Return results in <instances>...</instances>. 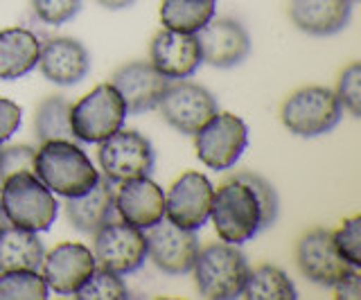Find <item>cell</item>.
Masks as SVG:
<instances>
[{"label": "cell", "mask_w": 361, "mask_h": 300, "mask_svg": "<svg viewBox=\"0 0 361 300\" xmlns=\"http://www.w3.org/2000/svg\"><path fill=\"white\" fill-rule=\"evenodd\" d=\"M201 48V61L214 68H233L240 65L251 52V37L240 20L233 18H210L197 32Z\"/></svg>", "instance_id": "9a60e30c"}, {"label": "cell", "mask_w": 361, "mask_h": 300, "mask_svg": "<svg viewBox=\"0 0 361 300\" xmlns=\"http://www.w3.org/2000/svg\"><path fill=\"white\" fill-rule=\"evenodd\" d=\"M37 65L48 82L56 86H75L90 73V54L82 41L56 37L41 46Z\"/></svg>", "instance_id": "ac0fdd59"}, {"label": "cell", "mask_w": 361, "mask_h": 300, "mask_svg": "<svg viewBox=\"0 0 361 300\" xmlns=\"http://www.w3.org/2000/svg\"><path fill=\"white\" fill-rule=\"evenodd\" d=\"M79 9H82V0H32V12L41 23L45 25H63L73 20Z\"/></svg>", "instance_id": "1f68e13d"}, {"label": "cell", "mask_w": 361, "mask_h": 300, "mask_svg": "<svg viewBox=\"0 0 361 300\" xmlns=\"http://www.w3.org/2000/svg\"><path fill=\"white\" fill-rule=\"evenodd\" d=\"M248 144V127L233 113H214L195 133V149L199 161L214 172L231 170L242 158Z\"/></svg>", "instance_id": "ba28073f"}, {"label": "cell", "mask_w": 361, "mask_h": 300, "mask_svg": "<svg viewBox=\"0 0 361 300\" xmlns=\"http://www.w3.org/2000/svg\"><path fill=\"white\" fill-rule=\"evenodd\" d=\"M343 115L334 91L325 86H307L291 93L280 111V120L293 136L316 138L330 133Z\"/></svg>", "instance_id": "8992f818"}, {"label": "cell", "mask_w": 361, "mask_h": 300, "mask_svg": "<svg viewBox=\"0 0 361 300\" xmlns=\"http://www.w3.org/2000/svg\"><path fill=\"white\" fill-rule=\"evenodd\" d=\"M350 14L353 0H291L289 18L305 35L312 37H332L341 32Z\"/></svg>", "instance_id": "44dd1931"}, {"label": "cell", "mask_w": 361, "mask_h": 300, "mask_svg": "<svg viewBox=\"0 0 361 300\" xmlns=\"http://www.w3.org/2000/svg\"><path fill=\"white\" fill-rule=\"evenodd\" d=\"M66 217L71 221V226L84 235H95V232L106 226L109 221L116 219V190L113 183L106 179H102L90 187L88 192L66 199Z\"/></svg>", "instance_id": "ffe728a7"}, {"label": "cell", "mask_w": 361, "mask_h": 300, "mask_svg": "<svg viewBox=\"0 0 361 300\" xmlns=\"http://www.w3.org/2000/svg\"><path fill=\"white\" fill-rule=\"evenodd\" d=\"M127 106L113 84H99L71 108V127L75 140L99 144L124 127Z\"/></svg>", "instance_id": "5b68a950"}, {"label": "cell", "mask_w": 361, "mask_h": 300, "mask_svg": "<svg viewBox=\"0 0 361 300\" xmlns=\"http://www.w3.org/2000/svg\"><path fill=\"white\" fill-rule=\"evenodd\" d=\"M221 242L240 244L253 239L262 230V215L253 192L242 181L231 179L217 187L212 194L210 217Z\"/></svg>", "instance_id": "277c9868"}, {"label": "cell", "mask_w": 361, "mask_h": 300, "mask_svg": "<svg viewBox=\"0 0 361 300\" xmlns=\"http://www.w3.org/2000/svg\"><path fill=\"white\" fill-rule=\"evenodd\" d=\"M296 262L300 273L319 287H332L338 277L345 275L350 269H355L336 251L332 230L325 228H314L307 235L300 237L296 246Z\"/></svg>", "instance_id": "5bb4252c"}, {"label": "cell", "mask_w": 361, "mask_h": 300, "mask_svg": "<svg viewBox=\"0 0 361 300\" xmlns=\"http://www.w3.org/2000/svg\"><path fill=\"white\" fill-rule=\"evenodd\" d=\"M34 158H37V149L30 144H11V147L0 144V183L11 174L34 172Z\"/></svg>", "instance_id": "d6a6232c"}, {"label": "cell", "mask_w": 361, "mask_h": 300, "mask_svg": "<svg viewBox=\"0 0 361 300\" xmlns=\"http://www.w3.org/2000/svg\"><path fill=\"white\" fill-rule=\"evenodd\" d=\"M147 260L165 275H185L192 271L199 255L197 230H185L174 226L165 217L145 230Z\"/></svg>", "instance_id": "8fae6325"}, {"label": "cell", "mask_w": 361, "mask_h": 300, "mask_svg": "<svg viewBox=\"0 0 361 300\" xmlns=\"http://www.w3.org/2000/svg\"><path fill=\"white\" fill-rule=\"evenodd\" d=\"M41 41L25 27L0 30V80L11 82L25 77L39 63Z\"/></svg>", "instance_id": "7402d4cb"}, {"label": "cell", "mask_w": 361, "mask_h": 300, "mask_svg": "<svg viewBox=\"0 0 361 300\" xmlns=\"http://www.w3.org/2000/svg\"><path fill=\"white\" fill-rule=\"evenodd\" d=\"M135 3V0H97L99 7L104 9H113V12H118V9H127Z\"/></svg>", "instance_id": "d590c367"}, {"label": "cell", "mask_w": 361, "mask_h": 300, "mask_svg": "<svg viewBox=\"0 0 361 300\" xmlns=\"http://www.w3.org/2000/svg\"><path fill=\"white\" fill-rule=\"evenodd\" d=\"M95 266V255L88 246L77 242H63L43 255L41 275L50 292L59 296H75Z\"/></svg>", "instance_id": "4fadbf2b"}, {"label": "cell", "mask_w": 361, "mask_h": 300, "mask_svg": "<svg viewBox=\"0 0 361 300\" xmlns=\"http://www.w3.org/2000/svg\"><path fill=\"white\" fill-rule=\"evenodd\" d=\"M248 271L251 269H248L244 253L228 242L208 244L206 249H199L195 266H192L199 294L210 300L240 298Z\"/></svg>", "instance_id": "3957f363"}, {"label": "cell", "mask_w": 361, "mask_h": 300, "mask_svg": "<svg viewBox=\"0 0 361 300\" xmlns=\"http://www.w3.org/2000/svg\"><path fill=\"white\" fill-rule=\"evenodd\" d=\"M214 187L201 172H185L165 194V217L174 226L199 230L210 217Z\"/></svg>", "instance_id": "7c38bea8"}, {"label": "cell", "mask_w": 361, "mask_h": 300, "mask_svg": "<svg viewBox=\"0 0 361 300\" xmlns=\"http://www.w3.org/2000/svg\"><path fill=\"white\" fill-rule=\"evenodd\" d=\"M149 57L154 68L167 80H188L203 63L197 35H183L174 30H161L152 39Z\"/></svg>", "instance_id": "e0dca14e"}, {"label": "cell", "mask_w": 361, "mask_h": 300, "mask_svg": "<svg viewBox=\"0 0 361 300\" xmlns=\"http://www.w3.org/2000/svg\"><path fill=\"white\" fill-rule=\"evenodd\" d=\"M43 242L37 232L5 226L0 230V271H14V269H32L41 271L43 262Z\"/></svg>", "instance_id": "603a6c76"}, {"label": "cell", "mask_w": 361, "mask_h": 300, "mask_svg": "<svg viewBox=\"0 0 361 300\" xmlns=\"http://www.w3.org/2000/svg\"><path fill=\"white\" fill-rule=\"evenodd\" d=\"M240 298L246 300H293L298 298L296 287L278 266H257L255 271H248L246 282L240 292Z\"/></svg>", "instance_id": "484cf974"}, {"label": "cell", "mask_w": 361, "mask_h": 300, "mask_svg": "<svg viewBox=\"0 0 361 300\" xmlns=\"http://www.w3.org/2000/svg\"><path fill=\"white\" fill-rule=\"evenodd\" d=\"M23 111L16 102L7 97H0V144H5L20 127Z\"/></svg>", "instance_id": "836d02e7"}, {"label": "cell", "mask_w": 361, "mask_h": 300, "mask_svg": "<svg viewBox=\"0 0 361 300\" xmlns=\"http://www.w3.org/2000/svg\"><path fill=\"white\" fill-rule=\"evenodd\" d=\"M334 95L338 99V104L350 111V115L353 118L361 115V63L359 61H353L341 73Z\"/></svg>", "instance_id": "f546056e"}, {"label": "cell", "mask_w": 361, "mask_h": 300, "mask_svg": "<svg viewBox=\"0 0 361 300\" xmlns=\"http://www.w3.org/2000/svg\"><path fill=\"white\" fill-rule=\"evenodd\" d=\"M79 300H124L129 298L127 282L122 280L120 273H113L109 269L95 266L93 273L86 277V282L75 292Z\"/></svg>", "instance_id": "83f0119b"}, {"label": "cell", "mask_w": 361, "mask_h": 300, "mask_svg": "<svg viewBox=\"0 0 361 300\" xmlns=\"http://www.w3.org/2000/svg\"><path fill=\"white\" fill-rule=\"evenodd\" d=\"M0 208L7 221L16 228L45 232L59 215L54 192L43 185L34 172H18L0 183Z\"/></svg>", "instance_id": "7a4b0ae2"}, {"label": "cell", "mask_w": 361, "mask_h": 300, "mask_svg": "<svg viewBox=\"0 0 361 300\" xmlns=\"http://www.w3.org/2000/svg\"><path fill=\"white\" fill-rule=\"evenodd\" d=\"M116 213L127 224L147 230L165 217V192L149 176L120 183L116 192Z\"/></svg>", "instance_id": "d6986e66"}, {"label": "cell", "mask_w": 361, "mask_h": 300, "mask_svg": "<svg viewBox=\"0 0 361 300\" xmlns=\"http://www.w3.org/2000/svg\"><path fill=\"white\" fill-rule=\"evenodd\" d=\"M97 161L111 183H124L154 172L156 154L149 138L133 129H120L99 142Z\"/></svg>", "instance_id": "52a82bcc"}, {"label": "cell", "mask_w": 361, "mask_h": 300, "mask_svg": "<svg viewBox=\"0 0 361 300\" xmlns=\"http://www.w3.org/2000/svg\"><path fill=\"white\" fill-rule=\"evenodd\" d=\"M93 255L102 269L127 275L138 271L147 260L145 230L135 228L127 221H109L95 232Z\"/></svg>", "instance_id": "30bf717a"}, {"label": "cell", "mask_w": 361, "mask_h": 300, "mask_svg": "<svg viewBox=\"0 0 361 300\" xmlns=\"http://www.w3.org/2000/svg\"><path fill=\"white\" fill-rule=\"evenodd\" d=\"M158 108H161V115L169 127H174L183 136H195L217 113L219 104L217 97L201 84L176 80L167 84Z\"/></svg>", "instance_id": "9c48e42d"}, {"label": "cell", "mask_w": 361, "mask_h": 300, "mask_svg": "<svg viewBox=\"0 0 361 300\" xmlns=\"http://www.w3.org/2000/svg\"><path fill=\"white\" fill-rule=\"evenodd\" d=\"M217 9V0H163L161 23L165 30L197 35Z\"/></svg>", "instance_id": "d4e9b609"}, {"label": "cell", "mask_w": 361, "mask_h": 300, "mask_svg": "<svg viewBox=\"0 0 361 300\" xmlns=\"http://www.w3.org/2000/svg\"><path fill=\"white\" fill-rule=\"evenodd\" d=\"M5 226H9V221H7V217H5V213H3V208H0V230H3Z\"/></svg>", "instance_id": "8d00e7d4"}, {"label": "cell", "mask_w": 361, "mask_h": 300, "mask_svg": "<svg viewBox=\"0 0 361 300\" xmlns=\"http://www.w3.org/2000/svg\"><path fill=\"white\" fill-rule=\"evenodd\" d=\"M334 298L338 300H359L361 298V275L359 269H350L345 275H341L332 285Z\"/></svg>", "instance_id": "e575fe53"}, {"label": "cell", "mask_w": 361, "mask_h": 300, "mask_svg": "<svg viewBox=\"0 0 361 300\" xmlns=\"http://www.w3.org/2000/svg\"><path fill=\"white\" fill-rule=\"evenodd\" d=\"M34 174L50 192L73 199L88 192L99 181V172L75 140L43 142L34 158Z\"/></svg>", "instance_id": "6da1fadb"}, {"label": "cell", "mask_w": 361, "mask_h": 300, "mask_svg": "<svg viewBox=\"0 0 361 300\" xmlns=\"http://www.w3.org/2000/svg\"><path fill=\"white\" fill-rule=\"evenodd\" d=\"M336 251L343 255L348 264L361 269V217L345 219L343 226L332 232Z\"/></svg>", "instance_id": "4dcf8cb0"}, {"label": "cell", "mask_w": 361, "mask_h": 300, "mask_svg": "<svg viewBox=\"0 0 361 300\" xmlns=\"http://www.w3.org/2000/svg\"><path fill=\"white\" fill-rule=\"evenodd\" d=\"M50 294L41 271H0V300H45Z\"/></svg>", "instance_id": "4316f807"}, {"label": "cell", "mask_w": 361, "mask_h": 300, "mask_svg": "<svg viewBox=\"0 0 361 300\" xmlns=\"http://www.w3.org/2000/svg\"><path fill=\"white\" fill-rule=\"evenodd\" d=\"M353 3H355V0H353Z\"/></svg>", "instance_id": "74e56055"}, {"label": "cell", "mask_w": 361, "mask_h": 300, "mask_svg": "<svg viewBox=\"0 0 361 300\" xmlns=\"http://www.w3.org/2000/svg\"><path fill=\"white\" fill-rule=\"evenodd\" d=\"M71 108L73 104L63 95H50L37 104L34 108V136L41 144L52 140H75L71 127Z\"/></svg>", "instance_id": "cb8c5ba5"}, {"label": "cell", "mask_w": 361, "mask_h": 300, "mask_svg": "<svg viewBox=\"0 0 361 300\" xmlns=\"http://www.w3.org/2000/svg\"><path fill=\"white\" fill-rule=\"evenodd\" d=\"M113 88L124 99L129 115H138L158 106L169 80L158 73L152 61H129L111 77Z\"/></svg>", "instance_id": "2e32d148"}, {"label": "cell", "mask_w": 361, "mask_h": 300, "mask_svg": "<svg viewBox=\"0 0 361 300\" xmlns=\"http://www.w3.org/2000/svg\"><path fill=\"white\" fill-rule=\"evenodd\" d=\"M233 179L242 181L244 185H248V190L253 192L255 201L259 206V215H262V230L274 226L280 213V199H278L276 187L271 185L264 176H259L255 172H237L233 174Z\"/></svg>", "instance_id": "f1b7e54d"}]
</instances>
